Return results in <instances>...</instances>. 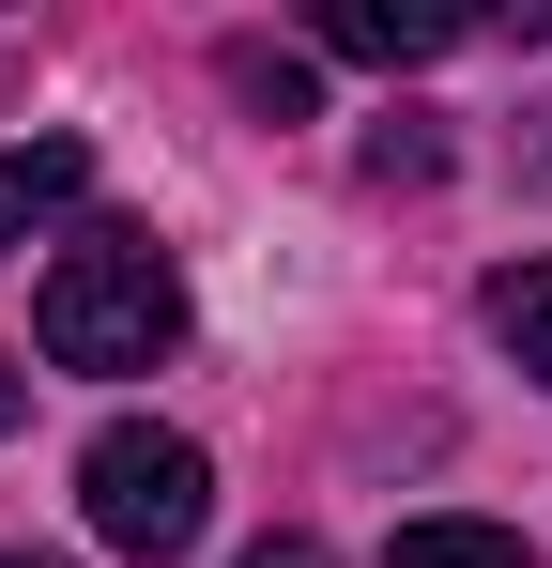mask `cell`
I'll return each mask as SVG.
<instances>
[{"label":"cell","instance_id":"cell-12","mask_svg":"<svg viewBox=\"0 0 552 568\" xmlns=\"http://www.w3.org/2000/svg\"><path fill=\"white\" fill-rule=\"evenodd\" d=\"M0 568H62V554H0Z\"/></svg>","mask_w":552,"mask_h":568},{"label":"cell","instance_id":"cell-1","mask_svg":"<svg viewBox=\"0 0 552 568\" xmlns=\"http://www.w3.org/2000/svg\"><path fill=\"white\" fill-rule=\"evenodd\" d=\"M31 338H47V369L123 384V369H154L184 338V277L154 262V231H78L47 262V292H31Z\"/></svg>","mask_w":552,"mask_h":568},{"label":"cell","instance_id":"cell-7","mask_svg":"<svg viewBox=\"0 0 552 568\" xmlns=\"http://www.w3.org/2000/svg\"><path fill=\"white\" fill-rule=\"evenodd\" d=\"M476 307H491V338H507V354L552 384V262H507V277L476 292Z\"/></svg>","mask_w":552,"mask_h":568},{"label":"cell","instance_id":"cell-8","mask_svg":"<svg viewBox=\"0 0 552 568\" xmlns=\"http://www.w3.org/2000/svg\"><path fill=\"white\" fill-rule=\"evenodd\" d=\"M368 185L399 200V185H446V123H430V108H384V123H368V154H354Z\"/></svg>","mask_w":552,"mask_h":568},{"label":"cell","instance_id":"cell-5","mask_svg":"<svg viewBox=\"0 0 552 568\" xmlns=\"http://www.w3.org/2000/svg\"><path fill=\"white\" fill-rule=\"evenodd\" d=\"M384 568H538V538H522V523H460V507H430V523L384 538Z\"/></svg>","mask_w":552,"mask_h":568},{"label":"cell","instance_id":"cell-3","mask_svg":"<svg viewBox=\"0 0 552 568\" xmlns=\"http://www.w3.org/2000/svg\"><path fill=\"white\" fill-rule=\"evenodd\" d=\"M476 31H491V16H460V0H323V47H338V62H384V78H399V62H446Z\"/></svg>","mask_w":552,"mask_h":568},{"label":"cell","instance_id":"cell-2","mask_svg":"<svg viewBox=\"0 0 552 568\" xmlns=\"http://www.w3.org/2000/svg\"><path fill=\"white\" fill-rule=\"evenodd\" d=\"M78 507H92V538L123 568H184L200 523H215V462H200L184 430H154V415H108L78 446Z\"/></svg>","mask_w":552,"mask_h":568},{"label":"cell","instance_id":"cell-11","mask_svg":"<svg viewBox=\"0 0 552 568\" xmlns=\"http://www.w3.org/2000/svg\"><path fill=\"white\" fill-rule=\"evenodd\" d=\"M16 415H31V369H16V354H0V430H16Z\"/></svg>","mask_w":552,"mask_h":568},{"label":"cell","instance_id":"cell-9","mask_svg":"<svg viewBox=\"0 0 552 568\" xmlns=\"http://www.w3.org/2000/svg\"><path fill=\"white\" fill-rule=\"evenodd\" d=\"M522 185L552 200V108H538V123H522Z\"/></svg>","mask_w":552,"mask_h":568},{"label":"cell","instance_id":"cell-6","mask_svg":"<svg viewBox=\"0 0 552 568\" xmlns=\"http://www.w3.org/2000/svg\"><path fill=\"white\" fill-rule=\"evenodd\" d=\"M215 78L262 108V123H307V108H323V78H307L292 47H262V31H231V47H215Z\"/></svg>","mask_w":552,"mask_h":568},{"label":"cell","instance_id":"cell-4","mask_svg":"<svg viewBox=\"0 0 552 568\" xmlns=\"http://www.w3.org/2000/svg\"><path fill=\"white\" fill-rule=\"evenodd\" d=\"M78 185H92V139H0V262L47 215H78Z\"/></svg>","mask_w":552,"mask_h":568},{"label":"cell","instance_id":"cell-10","mask_svg":"<svg viewBox=\"0 0 552 568\" xmlns=\"http://www.w3.org/2000/svg\"><path fill=\"white\" fill-rule=\"evenodd\" d=\"M246 568H323V538H262V554H246Z\"/></svg>","mask_w":552,"mask_h":568}]
</instances>
